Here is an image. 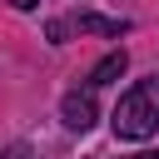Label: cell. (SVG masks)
<instances>
[{
    "label": "cell",
    "mask_w": 159,
    "mask_h": 159,
    "mask_svg": "<svg viewBox=\"0 0 159 159\" xmlns=\"http://www.w3.org/2000/svg\"><path fill=\"white\" fill-rule=\"evenodd\" d=\"M70 30H80V35H124V30H129V20H109V15H80Z\"/></svg>",
    "instance_id": "cell-4"
},
{
    "label": "cell",
    "mask_w": 159,
    "mask_h": 159,
    "mask_svg": "<svg viewBox=\"0 0 159 159\" xmlns=\"http://www.w3.org/2000/svg\"><path fill=\"white\" fill-rule=\"evenodd\" d=\"M139 159H159V154H139Z\"/></svg>",
    "instance_id": "cell-8"
},
{
    "label": "cell",
    "mask_w": 159,
    "mask_h": 159,
    "mask_svg": "<svg viewBox=\"0 0 159 159\" xmlns=\"http://www.w3.org/2000/svg\"><path fill=\"white\" fill-rule=\"evenodd\" d=\"M124 65H129V55H124V50H114V55H104V60L89 70V80H84V84H89V89H99V84H114V80L124 75Z\"/></svg>",
    "instance_id": "cell-3"
},
{
    "label": "cell",
    "mask_w": 159,
    "mask_h": 159,
    "mask_svg": "<svg viewBox=\"0 0 159 159\" xmlns=\"http://www.w3.org/2000/svg\"><path fill=\"white\" fill-rule=\"evenodd\" d=\"M65 35H70V20H50V45H65Z\"/></svg>",
    "instance_id": "cell-5"
},
{
    "label": "cell",
    "mask_w": 159,
    "mask_h": 159,
    "mask_svg": "<svg viewBox=\"0 0 159 159\" xmlns=\"http://www.w3.org/2000/svg\"><path fill=\"white\" fill-rule=\"evenodd\" d=\"M0 159H35V154H30L25 144H10V149H0Z\"/></svg>",
    "instance_id": "cell-6"
},
{
    "label": "cell",
    "mask_w": 159,
    "mask_h": 159,
    "mask_svg": "<svg viewBox=\"0 0 159 159\" xmlns=\"http://www.w3.org/2000/svg\"><path fill=\"white\" fill-rule=\"evenodd\" d=\"M5 5H15V10H35L40 0H5Z\"/></svg>",
    "instance_id": "cell-7"
},
{
    "label": "cell",
    "mask_w": 159,
    "mask_h": 159,
    "mask_svg": "<svg viewBox=\"0 0 159 159\" xmlns=\"http://www.w3.org/2000/svg\"><path fill=\"white\" fill-rule=\"evenodd\" d=\"M109 124H114L119 139H149V134H159V75L134 80V84L119 94Z\"/></svg>",
    "instance_id": "cell-1"
},
{
    "label": "cell",
    "mask_w": 159,
    "mask_h": 159,
    "mask_svg": "<svg viewBox=\"0 0 159 159\" xmlns=\"http://www.w3.org/2000/svg\"><path fill=\"white\" fill-rule=\"evenodd\" d=\"M60 119H65V129H75V134H84L94 119H99V104H94V89L84 84V89H70L65 99H60Z\"/></svg>",
    "instance_id": "cell-2"
}]
</instances>
